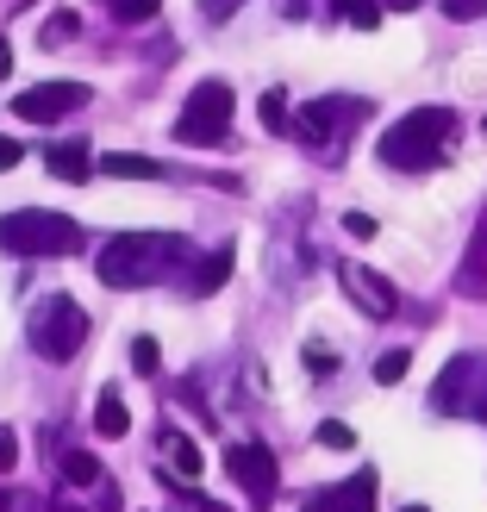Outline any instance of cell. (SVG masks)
Segmentation results:
<instances>
[{
	"label": "cell",
	"instance_id": "1",
	"mask_svg": "<svg viewBox=\"0 0 487 512\" xmlns=\"http://www.w3.org/2000/svg\"><path fill=\"white\" fill-rule=\"evenodd\" d=\"M188 256L182 232H119L100 244V281L107 288H150Z\"/></svg>",
	"mask_w": 487,
	"mask_h": 512
},
{
	"label": "cell",
	"instance_id": "2",
	"mask_svg": "<svg viewBox=\"0 0 487 512\" xmlns=\"http://www.w3.org/2000/svg\"><path fill=\"white\" fill-rule=\"evenodd\" d=\"M450 132H456V113H450V107H413L400 125H388V132H381L375 157L388 163V169L425 175V169H438V157H444Z\"/></svg>",
	"mask_w": 487,
	"mask_h": 512
},
{
	"label": "cell",
	"instance_id": "3",
	"mask_svg": "<svg viewBox=\"0 0 487 512\" xmlns=\"http://www.w3.org/2000/svg\"><path fill=\"white\" fill-rule=\"evenodd\" d=\"M88 244V232L75 225L69 213H44V207H25L0 219V250L13 256H75Z\"/></svg>",
	"mask_w": 487,
	"mask_h": 512
},
{
	"label": "cell",
	"instance_id": "4",
	"mask_svg": "<svg viewBox=\"0 0 487 512\" xmlns=\"http://www.w3.org/2000/svg\"><path fill=\"white\" fill-rule=\"evenodd\" d=\"M25 344H32L44 363H69V356L88 344V313H82V300H69V294L38 300L32 319H25Z\"/></svg>",
	"mask_w": 487,
	"mask_h": 512
},
{
	"label": "cell",
	"instance_id": "5",
	"mask_svg": "<svg viewBox=\"0 0 487 512\" xmlns=\"http://www.w3.org/2000/svg\"><path fill=\"white\" fill-rule=\"evenodd\" d=\"M232 82H194L188 88V100H182V113H175V144H188V150H207V144H219L225 132H232Z\"/></svg>",
	"mask_w": 487,
	"mask_h": 512
},
{
	"label": "cell",
	"instance_id": "6",
	"mask_svg": "<svg viewBox=\"0 0 487 512\" xmlns=\"http://www.w3.org/2000/svg\"><path fill=\"white\" fill-rule=\"evenodd\" d=\"M431 406L487 425V356H450V369L438 375V388H431Z\"/></svg>",
	"mask_w": 487,
	"mask_h": 512
},
{
	"label": "cell",
	"instance_id": "7",
	"mask_svg": "<svg viewBox=\"0 0 487 512\" xmlns=\"http://www.w3.org/2000/svg\"><path fill=\"white\" fill-rule=\"evenodd\" d=\"M344 119H369V100H313V107L294 113V132H300L306 144H319L325 157H338V150H344V132H350Z\"/></svg>",
	"mask_w": 487,
	"mask_h": 512
},
{
	"label": "cell",
	"instance_id": "8",
	"mask_svg": "<svg viewBox=\"0 0 487 512\" xmlns=\"http://www.w3.org/2000/svg\"><path fill=\"white\" fill-rule=\"evenodd\" d=\"M225 475L250 494V506H269L275 488H281V469H275V456L263 444H225Z\"/></svg>",
	"mask_w": 487,
	"mask_h": 512
},
{
	"label": "cell",
	"instance_id": "9",
	"mask_svg": "<svg viewBox=\"0 0 487 512\" xmlns=\"http://www.w3.org/2000/svg\"><path fill=\"white\" fill-rule=\"evenodd\" d=\"M75 107H88V88H82V82H44V88L13 94V113H19L25 125H50V119L75 113Z\"/></svg>",
	"mask_w": 487,
	"mask_h": 512
},
{
	"label": "cell",
	"instance_id": "10",
	"mask_svg": "<svg viewBox=\"0 0 487 512\" xmlns=\"http://www.w3.org/2000/svg\"><path fill=\"white\" fill-rule=\"evenodd\" d=\"M338 281H344V294L363 306L369 319H394L400 313V294H394V281L381 275V269H369V263H338Z\"/></svg>",
	"mask_w": 487,
	"mask_h": 512
},
{
	"label": "cell",
	"instance_id": "11",
	"mask_svg": "<svg viewBox=\"0 0 487 512\" xmlns=\"http://www.w3.org/2000/svg\"><path fill=\"white\" fill-rule=\"evenodd\" d=\"M44 163H50V175H57V182H75V188L100 175V157H94V150H88L82 138H63V144H50V150H44Z\"/></svg>",
	"mask_w": 487,
	"mask_h": 512
},
{
	"label": "cell",
	"instance_id": "12",
	"mask_svg": "<svg viewBox=\"0 0 487 512\" xmlns=\"http://www.w3.org/2000/svg\"><path fill=\"white\" fill-rule=\"evenodd\" d=\"M456 294H463V300H487V213H481V225H475L463 263H456Z\"/></svg>",
	"mask_w": 487,
	"mask_h": 512
},
{
	"label": "cell",
	"instance_id": "13",
	"mask_svg": "<svg viewBox=\"0 0 487 512\" xmlns=\"http://www.w3.org/2000/svg\"><path fill=\"white\" fill-rule=\"evenodd\" d=\"M100 175H113V182H163L175 169L157 163V157H138V150H107V157H100Z\"/></svg>",
	"mask_w": 487,
	"mask_h": 512
},
{
	"label": "cell",
	"instance_id": "14",
	"mask_svg": "<svg viewBox=\"0 0 487 512\" xmlns=\"http://www.w3.org/2000/svg\"><path fill=\"white\" fill-rule=\"evenodd\" d=\"M157 450L169 456V469H175V481H182V488H194V481H200V469H207V463H200V450L182 438V431H163V438H157Z\"/></svg>",
	"mask_w": 487,
	"mask_h": 512
},
{
	"label": "cell",
	"instance_id": "15",
	"mask_svg": "<svg viewBox=\"0 0 487 512\" xmlns=\"http://www.w3.org/2000/svg\"><path fill=\"white\" fill-rule=\"evenodd\" d=\"M375 488H381V481L363 469V475H350L344 488H331V506H338V512H375Z\"/></svg>",
	"mask_w": 487,
	"mask_h": 512
},
{
	"label": "cell",
	"instance_id": "16",
	"mask_svg": "<svg viewBox=\"0 0 487 512\" xmlns=\"http://www.w3.org/2000/svg\"><path fill=\"white\" fill-rule=\"evenodd\" d=\"M94 431H100V438H125V431H132V413H125V400L113 388L94 400Z\"/></svg>",
	"mask_w": 487,
	"mask_h": 512
},
{
	"label": "cell",
	"instance_id": "17",
	"mask_svg": "<svg viewBox=\"0 0 487 512\" xmlns=\"http://www.w3.org/2000/svg\"><path fill=\"white\" fill-rule=\"evenodd\" d=\"M225 281H232V244H219L207 263H200V275H194V294H219Z\"/></svg>",
	"mask_w": 487,
	"mask_h": 512
},
{
	"label": "cell",
	"instance_id": "18",
	"mask_svg": "<svg viewBox=\"0 0 487 512\" xmlns=\"http://www.w3.org/2000/svg\"><path fill=\"white\" fill-rule=\"evenodd\" d=\"M256 119L269 125V132H294V113H288V94L281 88H269L263 100H256Z\"/></svg>",
	"mask_w": 487,
	"mask_h": 512
},
{
	"label": "cell",
	"instance_id": "19",
	"mask_svg": "<svg viewBox=\"0 0 487 512\" xmlns=\"http://www.w3.org/2000/svg\"><path fill=\"white\" fill-rule=\"evenodd\" d=\"M82 38V13H50V25H44V50H63V44H75Z\"/></svg>",
	"mask_w": 487,
	"mask_h": 512
},
{
	"label": "cell",
	"instance_id": "20",
	"mask_svg": "<svg viewBox=\"0 0 487 512\" xmlns=\"http://www.w3.org/2000/svg\"><path fill=\"white\" fill-rule=\"evenodd\" d=\"M63 481H69V488H94V481H100V456L69 450V456H63Z\"/></svg>",
	"mask_w": 487,
	"mask_h": 512
},
{
	"label": "cell",
	"instance_id": "21",
	"mask_svg": "<svg viewBox=\"0 0 487 512\" xmlns=\"http://www.w3.org/2000/svg\"><path fill=\"white\" fill-rule=\"evenodd\" d=\"M406 369H413V350H388V356H375V381H381V388H400Z\"/></svg>",
	"mask_w": 487,
	"mask_h": 512
},
{
	"label": "cell",
	"instance_id": "22",
	"mask_svg": "<svg viewBox=\"0 0 487 512\" xmlns=\"http://www.w3.org/2000/svg\"><path fill=\"white\" fill-rule=\"evenodd\" d=\"M113 13H119L125 25H144V19L163 13V0H113Z\"/></svg>",
	"mask_w": 487,
	"mask_h": 512
},
{
	"label": "cell",
	"instance_id": "23",
	"mask_svg": "<svg viewBox=\"0 0 487 512\" xmlns=\"http://www.w3.org/2000/svg\"><path fill=\"white\" fill-rule=\"evenodd\" d=\"M319 444H325V450H356V431H350L344 419H325V425H319Z\"/></svg>",
	"mask_w": 487,
	"mask_h": 512
},
{
	"label": "cell",
	"instance_id": "24",
	"mask_svg": "<svg viewBox=\"0 0 487 512\" xmlns=\"http://www.w3.org/2000/svg\"><path fill=\"white\" fill-rule=\"evenodd\" d=\"M132 369L138 375H157V338H132Z\"/></svg>",
	"mask_w": 487,
	"mask_h": 512
},
{
	"label": "cell",
	"instance_id": "25",
	"mask_svg": "<svg viewBox=\"0 0 487 512\" xmlns=\"http://www.w3.org/2000/svg\"><path fill=\"white\" fill-rule=\"evenodd\" d=\"M381 13H388L381 0H363V7L350 13V25H356V32H375V25H381Z\"/></svg>",
	"mask_w": 487,
	"mask_h": 512
},
{
	"label": "cell",
	"instance_id": "26",
	"mask_svg": "<svg viewBox=\"0 0 487 512\" xmlns=\"http://www.w3.org/2000/svg\"><path fill=\"white\" fill-rule=\"evenodd\" d=\"M19 463V438H13V425H0V475H13Z\"/></svg>",
	"mask_w": 487,
	"mask_h": 512
},
{
	"label": "cell",
	"instance_id": "27",
	"mask_svg": "<svg viewBox=\"0 0 487 512\" xmlns=\"http://www.w3.org/2000/svg\"><path fill=\"white\" fill-rule=\"evenodd\" d=\"M344 232H350V238H363V244H369V238L381 232V225H375L369 213H344Z\"/></svg>",
	"mask_w": 487,
	"mask_h": 512
},
{
	"label": "cell",
	"instance_id": "28",
	"mask_svg": "<svg viewBox=\"0 0 487 512\" xmlns=\"http://www.w3.org/2000/svg\"><path fill=\"white\" fill-rule=\"evenodd\" d=\"M444 13H450V19H481L487 0H444Z\"/></svg>",
	"mask_w": 487,
	"mask_h": 512
},
{
	"label": "cell",
	"instance_id": "29",
	"mask_svg": "<svg viewBox=\"0 0 487 512\" xmlns=\"http://www.w3.org/2000/svg\"><path fill=\"white\" fill-rule=\"evenodd\" d=\"M25 163V144L19 138H0V169H19Z\"/></svg>",
	"mask_w": 487,
	"mask_h": 512
},
{
	"label": "cell",
	"instance_id": "30",
	"mask_svg": "<svg viewBox=\"0 0 487 512\" xmlns=\"http://www.w3.org/2000/svg\"><path fill=\"white\" fill-rule=\"evenodd\" d=\"M331 363H338V356H331L325 344H306V369H331Z\"/></svg>",
	"mask_w": 487,
	"mask_h": 512
},
{
	"label": "cell",
	"instance_id": "31",
	"mask_svg": "<svg viewBox=\"0 0 487 512\" xmlns=\"http://www.w3.org/2000/svg\"><path fill=\"white\" fill-rule=\"evenodd\" d=\"M232 7H238V0H200V13H207V19H232Z\"/></svg>",
	"mask_w": 487,
	"mask_h": 512
},
{
	"label": "cell",
	"instance_id": "32",
	"mask_svg": "<svg viewBox=\"0 0 487 512\" xmlns=\"http://www.w3.org/2000/svg\"><path fill=\"white\" fill-rule=\"evenodd\" d=\"M388 13H413V7H425V0H381Z\"/></svg>",
	"mask_w": 487,
	"mask_h": 512
},
{
	"label": "cell",
	"instance_id": "33",
	"mask_svg": "<svg viewBox=\"0 0 487 512\" xmlns=\"http://www.w3.org/2000/svg\"><path fill=\"white\" fill-rule=\"evenodd\" d=\"M300 512H338V506H331V494H319V500H306Z\"/></svg>",
	"mask_w": 487,
	"mask_h": 512
},
{
	"label": "cell",
	"instance_id": "34",
	"mask_svg": "<svg viewBox=\"0 0 487 512\" xmlns=\"http://www.w3.org/2000/svg\"><path fill=\"white\" fill-rule=\"evenodd\" d=\"M356 7H363V0H331V13H338V19H350Z\"/></svg>",
	"mask_w": 487,
	"mask_h": 512
},
{
	"label": "cell",
	"instance_id": "35",
	"mask_svg": "<svg viewBox=\"0 0 487 512\" xmlns=\"http://www.w3.org/2000/svg\"><path fill=\"white\" fill-rule=\"evenodd\" d=\"M0 75H13V44L0 38Z\"/></svg>",
	"mask_w": 487,
	"mask_h": 512
},
{
	"label": "cell",
	"instance_id": "36",
	"mask_svg": "<svg viewBox=\"0 0 487 512\" xmlns=\"http://www.w3.org/2000/svg\"><path fill=\"white\" fill-rule=\"evenodd\" d=\"M288 13H294V19H300V13H306V0H288Z\"/></svg>",
	"mask_w": 487,
	"mask_h": 512
},
{
	"label": "cell",
	"instance_id": "37",
	"mask_svg": "<svg viewBox=\"0 0 487 512\" xmlns=\"http://www.w3.org/2000/svg\"><path fill=\"white\" fill-rule=\"evenodd\" d=\"M200 512H232V506H213V500H200Z\"/></svg>",
	"mask_w": 487,
	"mask_h": 512
},
{
	"label": "cell",
	"instance_id": "38",
	"mask_svg": "<svg viewBox=\"0 0 487 512\" xmlns=\"http://www.w3.org/2000/svg\"><path fill=\"white\" fill-rule=\"evenodd\" d=\"M400 512H431V506H400Z\"/></svg>",
	"mask_w": 487,
	"mask_h": 512
},
{
	"label": "cell",
	"instance_id": "39",
	"mask_svg": "<svg viewBox=\"0 0 487 512\" xmlns=\"http://www.w3.org/2000/svg\"><path fill=\"white\" fill-rule=\"evenodd\" d=\"M57 512H82V506H57Z\"/></svg>",
	"mask_w": 487,
	"mask_h": 512
},
{
	"label": "cell",
	"instance_id": "40",
	"mask_svg": "<svg viewBox=\"0 0 487 512\" xmlns=\"http://www.w3.org/2000/svg\"><path fill=\"white\" fill-rule=\"evenodd\" d=\"M481 132H487V119H481Z\"/></svg>",
	"mask_w": 487,
	"mask_h": 512
}]
</instances>
